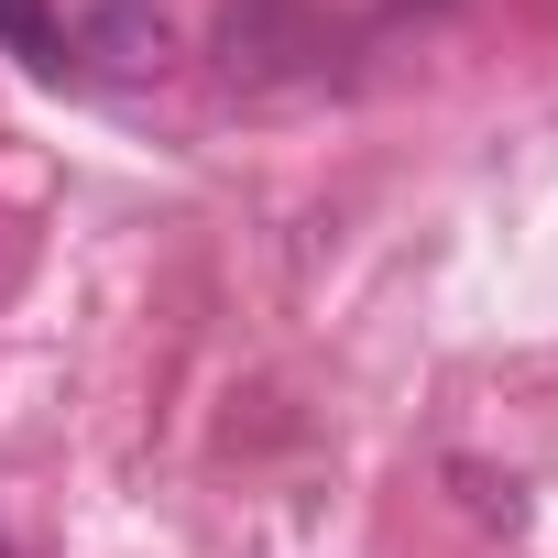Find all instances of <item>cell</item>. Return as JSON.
Here are the masks:
<instances>
[{"instance_id":"cell-1","label":"cell","mask_w":558,"mask_h":558,"mask_svg":"<svg viewBox=\"0 0 558 558\" xmlns=\"http://www.w3.org/2000/svg\"><path fill=\"white\" fill-rule=\"evenodd\" d=\"M340 66V34L307 0H230L219 12V77L230 88H318Z\"/></svg>"},{"instance_id":"cell-2","label":"cell","mask_w":558,"mask_h":558,"mask_svg":"<svg viewBox=\"0 0 558 558\" xmlns=\"http://www.w3.org/2000/svg\"><path fill=\"white\" fill-rule=\"evenodd\" d=\"M449 493H460V514H471V525H493V536H525V514H536V504H525V482H514V471H493V460H449Z\"/></svg>"},{"instance_id":"cell-3","label":"cell","mask_w":558,"mask_h":558,"mask_svg":"<svg viewBox=\"0 0 558 558\" xmlns=\"http://www.w3.org/2000/svg\"><path fill=\"white\" fill-rule=\"evenodd\" d=\"M88 45H99L110 66H165V12H154V0H99Z\"/></svg>"},{"instance_id":"cell-4","label":"cell","mask_w":558,"mask_h":558,"mask_svg":"<svg viewBox=\"0 0 558 558\" xmlns=\"http://www.w3.org/2000/svg\"><path fill=\"white\" fill-rule=\"evenodd\" d=\"M0 34H12V45H23L34 66H56V23L34 12V0H0Z\"/></svg>"}]
</instances>
